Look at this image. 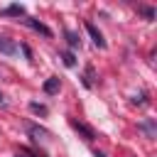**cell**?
<instances>
[{
    "label": "cell",
    "instance_id": "cell-1",
    "mask_svg": "<svg viewBox=\"0 0 157 157\" xmlns=\"http://www.w3.org/2000/svg\"><path fill=\"white\" fill-rule=\"evenodd\" d=\"M20 22H25L27 27H32L34 32H39V34H44V37H52V29H49L47 25H42V22H37V20H32V17H25V20H20Z\"/></svg>",
    "mask_w": 157,
    "mask_h": 157
},
{
    "label": "cell",
    "instance_id": "cell-2",
    "mask_svg": "<svg viewBox=\"0 0 157 157\" xmlns=\"http://www.w3.org/2000/svg\"><path fill=\"white\" fill-rule=\"evenodd\" d=\"M86 32L91 34V39H93V44H96V47H101V49L105 47V39H103V34H101V32L96 29V25H91V22H86Z\"/></svg>",
    "mask_w": 157,
    "mask_h": 157
},
{
    "label": "cell",
    "instance_id": "cell-3",
    "mask_svg": "<svg viewBox=\"0 0 157 157\" xmlns=\"http://www.w3.org/2000/svg\"><path fill=\"white\" fill-rule=\"evenodd\" d=\"M0 17H25V7L22 5H10V7L0 10Z\"/></svg>",
    "mask_w": 157,
    "mask_h": 157
},
{
    "label": "cell",
    "instance_id": "cell-4",
    "mask_svg": "<svg viewBox=\"0 0 157 157\" xmlns=\"http://www.w3.org/2000/svg\"><path fill=\"white\" fill-rule=\"evenodd\" d=\"M71 128H74V130H78V132H81V135H83L86 140H93V137H96V132H93V130H91L88 125L78 123V120H71Z\"/></svg>",
    "mask_w": 157,
    "mask_h": 157
},
{
    "label": "cell",
    "instance_id": "cell-5",
    "mask_svg": "<svg viewBox=\"0 0 157 157\" xmlns=\"http://www.w3.org/2000/svg\"><path fill=\"white\" fill-rule=\"evenodd\" d=\"M0 52H2V54H7V56H12V54H17V44H15V42H10L7 37H0Z\"/></svg>",
    "mask_w": 157,
    "mask_h": 157
},
{
    "label": "cell",
    "instance_id": "cell-6",
    "mask_svg": "<svg viewBox=\"0 0 157 157\" xmlns=\"http://www.w3.org/2000/svg\"><path fill=\"white\" fill-rule=\"evenodd\" d=\"M59 86H61L59 76H52V78H47V81H44V86H42V88H44V93H49V96H52V93H56V91H59Z\"/></svg>",
    "mask_w": 157,
    "mask_h": 157
},
{
    "label": "cell",
    "instance_id": "cell-7",
    "mask_svg": "<svg viewBox=\"0 0 157 157\" xmlns=\"http://www.w3.org/2000/svg\"><path fill=\"white\" fill-rule=\"evenodd\" d=\"M29 110L32 113H37V115H47L49 110H47V105H42V103H29Z\"/></svg>",
    "mask_w": 157,
    "mask_h": 157
},
{
    "label": "cell",
    "instance_id": "cell-8",
    "mask_svg": "<svg viewBox=\"0 0 157 157\" xmlns=\"http://www.w3.org/2000/svg\"><path fill=\"white\" fill-rule=\"evenodd\" d=\"M140 128L147 132V137H155V123H152V120H145V123H140Z\"/></svg>",
    "mask_w": 157,
    "mask_h": 157
},
{
    "label": "cell",
    "instance_id": "cell-9",
    "mask_svg": "<svg viewBox=\"0 0 157 157\" xmlns=\"http://www.w3.org/2000/svg\"><path fill=\"white\" fill-rule=\"evenodd\" d=\"M66 39H69V44H71V47H78V44H81V39H78V34H76V32H66Z\"/></svg>",
    "mask_w": 157,
    "mask_h": 157
},
{
    "label": "cell",
    "instance_id": "cell-10",
    "mask_svg": "<svg viewBox=\"0 0 157 157\" xmlns=\"http://www.w3.org/2000/svg\"><path fill=\"white\" fill-rule=\"evenodd\" d=\"M61 59H64V64H66V66H76V59H74V54H71V52H64V54H61Z\"/></svg>",
    "mask_w": 157,
    "mask_h": 157
},
{
    "label": "cell",
    "instance_id": "cell-11",
    "mask_svg": "<svg viewBox=\"0 0 157 157\" xmlns=\"http://www.w3.org/2000/svg\"><path fill=\"white\" fill-rule=\"evenodd\" d=\"M0 105H5V98H2V93H0Z\"/></svg>",
    "mask_w": 157,
    "mask_h": 157
},
{
    "label": "cell",
    "instance_id": "cell-12",
    "mask_svg": "<svg viewBox=\"0 0 157 157\" xmlns=\"http://www.w3.org/2000/svg\"><path fill=\"white\" fill-rule=\"evenodd\" d=\"M93 157H103V155H101V152H96V155H93Z\"/></svg>",
    "mask_w": 157,
    "mask_h": 157
}]
</instances>
